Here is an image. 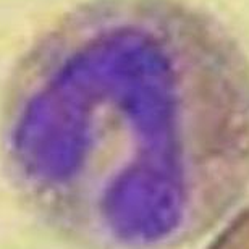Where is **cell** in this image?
<instances>
[{
    "label": "cell",
    "instance_id": "1",
    "mask_svg": "<svg viewBox=\"0 0 249 249\" xmlns=\"http://www.w3.org/2000/svg\"><path fill=\"white\" fill-rule=\"evenodd\" d=\"M10 138L33 191L128 248L207 230L249 181V58L180 0H91L10 83Z\"/></svg>",
    "mask_w": 249,
    "mask_h": 249
},
{
    "label": "cell",
    "instance_id": "2",
    "mask_svg": "<svg viewBox=\"0 0 249 249\" xmlns=\"http://www.w3.org/2000/svg\"><path fill=\"white\" fill-rule=\"evenodd\" d=\"M207 249H249V209L238 213Z\"/></svg>",
    "mask_w": 249,
    "mask_h": 249
}]
</instances>
